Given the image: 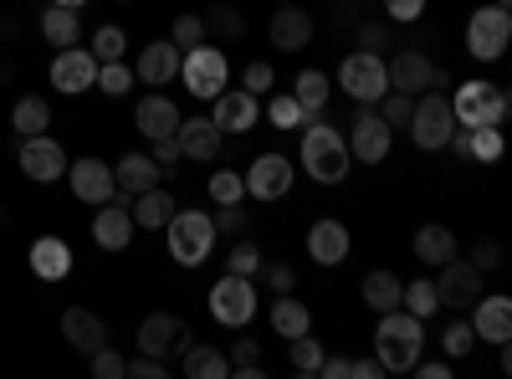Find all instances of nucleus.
Here are the masks:
<instances>
[{
    "mask_svg": "<svg viewBox=\"0 0 512 379\" xmlns=\"http://www.w3.org/2000/svg\"><path fill=\"white\" fill-rule=\"evenodd\" d=\"M318 374H328V379H349V359H323Z\"/></svg>",
    "mask_w": 512,
    "mask_h": 379,
    "instance_id": "680f3d73",
    "label": "nucleus"
},
{
    "mask_svg": "<svg viewBox=\"0 0 512 379\" xmlns=\"http://www.w3.org/2000/svg\"><path fill=\"white\" fill-rule=\"evenodd\" d=\"M441 272V282H436V298H441V308H472L477 298H482V272L472 267V262H441L436 267Z\"/></svg>",
    "mask_w": 512,
    "mask_h": 379,
    "instance_id": "4468645a",
    "label": "nucleus"
},
{
    "mask_svg": "<svg viewBox=\"0 0 512 379\" xmlns=\"http://www.w3.org/2000/svg\"><path fill=\"white\" fill-rule=\"evenodd\" d=\"M180 369H185L190 379H231V359H226V349L200 344V339L180 354Z\"/></svg>",
    "mask_w": 512,
    "mask_h": 379,
    "instance_id": "c85d7f7f",
    "label": "nucleus"
},
{
    "mask_svg": "<svg viewBox=\"0 0 512 379\" xmlns=\"http://www.w3.org/2000/svg\"><path fill=\"white\" fill-rule=\"evenodd\" d=\"M400 308H405V313H415L420 323L431 318V313H441L436 282H431V277H415V282H405V292H400Z\"/></svg>",
    "mask_w": 512,
    "mask_h": 379,
    "instance_id": "c9c22d12",
    "label": "nucleus"
},
{
    "mask_svg": "<svg viewBox=\"0 0 512 379\" xmlns=\"http://www.w3.org/2000/svg\"><path fill=\"white\" fill-rule=\"evenodd\" d=\"M226 77H231V62H226L221 47H205V41H200L195 52L180 57V82L190 88V98H205L210 103V98L226 88Z\"/></svg>",
    "mask_w": 512,
    "mask_h": 379,
    "instance_id": "0eeeda50",
    "label": "nucleus"
},
{
    "mask_svg": "<svg viewBox=\"0 0 512 379\" xmlns=\"http://www.w3.org/2000/svg\"><path fill=\"white\" fill-rule=\"evenodd\" d=\"M395 129H390V123H384L374 108H359L354 113V134H344L349 139V154L359 159V164H384V159H390V139Z\"/></svg>",
    "mask_w": 512,
    "mask_h": 379,
    "instance_id": "ddd939ff",
    "label": "nucleus"
},
{
    "mask_svg": "<svg viewBox=\"0 0 512 379\" xmlns=\"http://www.w3.org/2000/svg\"><path fill=\"white\" fill-rule=\"evenodd\" d=\"M123 374H128V379H164V374H169V364H164V359H154V354H139L134 364H123Z\"/></svg>",
    "mask_w": 512,
    "mask_h": 379,
    "instance_id": "5fc2aeb1",
    "label": "nucleus"
},
{
    "mask_svg": "<svg viewBox=\"0 0 512 379\" xmlns=\"http://www.w3.org/2000/svg\"><path fill=\"white\" fill-rule=\"evenodd\" d=\"M200 21H205V36H216V41H241L246 36V16L236 6H210Z\"/></svg>",
    "mask_w": 512,
    "mask_h": 379,
    "instance_id": "4c0bfd02",
    "label": "nucleus"
},
{
    "mask_svg": "<svg viewBox=\"0 0 512 379\" xmlns=\"http://www.w3.org/2000/svg\"><path fill=\"white\" fill-rule=\"evenodd\" d=\"M292 98L303 103V113H318L323 103H328V77L323 72H297V82H292Z\"/></svg>",
    "mask_w": 512,
    "mask_h": 379,
    "instance_id": "58836bf2",
    "label": "nucleus"
},
{
    "mask_svg": "<svg viewBox=\"0 0 512 379\" xmlns=\"http://www.w3.org/2000/svg\"><path fill=\"white\" fill-rule=\"evenodd\" d=\"M507 41H512V16H507L502 6L472 11V21H466V57L497 62V57L507 52Z\"/></svg>",
    "mask_w": 512,
    "mask_h": 379,
    "instance_id": "6e6552de",
    "label": "nucleus"
},
{
    "mask_svg": "<svg viewBox=\"0 0 512 379\" xmlns=\"http://www.w3.org/2000/svg\"><path fill=\"white\" fill-rule=\"evenodd\" d=\"M256 267H262V246H256V241H231L226 272H236V277H256Z\"/></svg>",
    "mask_w": 512,
    "mask_h": 379,
    "instance_id": "a18cd8bd",
    "label": "nucleus"
},
{
    "mask_svg": "<svg viewBox=\"0 0 512 379\" xmlns=\"http://www.w3.org/2000/svg\"><path fill=\"white\" fill-rule=\"evenodd\" d=\"M410 139L425 149V154H436V149H446L451 144V134H456V113H451V98H441V88H425V93H415V108H410Z\"/></svg>",
    "mask_w": 512,
    "mask_h": 379,
    "instance_id": "20e7f679",
    "label": "nucleus"
},
{
    "mask_svg": "<svg viewBox=\"0 0 512 379\" xmlns=\"http://www.w3.org/2000/svg\"><path fill=\"white\" fill-rule=\"evenodd\" d=\"M62 339L72 344V354L93 359V354L108 344V323H103L98 313H88V308H67V313H62Z\"/></svg>",
    "mask_w": 512,
    "mask_h": 379,
    "instance_id": "6ab92c4d",
    "label": "nucleus"
},
{
    "mask_svg": "<svg viewBox=\"0 0 512 379\" xmlns=\"http://www.w3.org/2000/svg\"><path fill=\"white\" fill-rule=\"evenodd\" d=\"M164 241H169V257L180 267H205L210 246H216V221L205 210H175L164 226Z\"/></svg>",
    "mask_w": 512,
    "mask_h": 379,
    "instance_id": "7ed1b4c3",
    "label": "nucleus"
},
{
    "mask_svg": "<svg viewBox=\"0 0 512 379\" xmlns=\"http://www.w3.org/2000/svg\"><path fill=\"white\" fill-rule=\"evenodd\" d=\"M338 88H344L359 108H374L384 93H390V72H384L379 52H349L338 62Z\"/></svg>",
    "mask_w": 512,
    "mask_h": 379,
    "instance_id": "39448f33",
    "label": "nucleus"
},
{
    "mask_svg": "<svg viewBox=\"0 0 512 379\" xmlns=\"http://www.w3.org/2000/svg\"><path fill=\"white\" fill-rule=\"evenodd\" d=\"M349 374H359V379H379L384 364H379V359H349Z\"/></svg>",
    "mask_w": 512,
    "mask_h": 379,
    "instance_id": "052dcab7",
    "label": "nucleus"
},
{
    "mask_svg": "<svg viewBox=\"0 0 512 379\" xmlns=\"http://www.w3.org/2000/svg\"><path fill=\"white\" fill-rule=\"evenodd\" d=\"M472 333L482 344H512V298L482 292V298L472 303Z\"/></svg>",
    "mask_w": 512,
    "mask_h": 379,
    "instance_id": "dca6fc26",
    "label": "nucleus"
},
{
    "mask_svg": "<svg viewBox=\"0 0 512 379\" xmlns=\"http://www.w3.org/2000/svg\"><path fill=\"white\" fill-rule=\"evenodd\" d=\"M323 359H328V354H323V344L313 339V328L292 339V369H297V374H318V369H323Z\"/></svg>",
    "mask_w": 512,
    "mask_h": 379,
    "instance_id": "79ce46f5",
    "label": "nucleus"
},
{
    "mask_svg": "<svg viewBox=\"0 0 512 379\" xmlns=\"http://www.w3.org/2000/svg\"><path fill=\"white\" fill-rule=\"evenodd\" d=\"M410 369H415V374H425V379H451V364H446V359H431V364H420V359H415Z\"/></svg>",
    "mask_w": 512,
    "mask_h": 379,
    "instance_id": "bf43d9fd",
    "label": "nucleus"
},
{
    "mask_svg": "<svg viewBox=\"0 0 512 379\" xmlns=\"http://www.w3.org/2000/svg\"><path fill=\"white\" fill-rule=\"evenodd\" d=\"M277 6H287V0H277Z\"/></svg>",
    "mask_w": 512,
    "mask_h": 379,
    "instance_id": "69168bd1",
    "label": "nucleus"
},
{
    "mask_svg": "<svg viewBox=\"0 0 512 379\" xmlns=\"http://www.w3.org/2000/svg\"><path fill=\"white\" fill-rule=\"evenodd\" d=\"M72 195L77 200H88V205H108L113 195H118V180H113V164H103V159H77L72 164Z\"/></svg>",
    "mask_w": 512,
    "mask_h": 379,
    "instance_id": "a211bd4d",
    "label": "nucleus"
},
{
    "mask_svg": "<svg viewBox=\"0 0 512 379\" xmlns=\"http://www.w3.org/2000/svg\"><path fill=\"white\" fill-rule=\"evenodd\" d=\"M297 159H303V170L318 180V185H344L349 180V139L333 129V123H303V144H297Z\"/></svg>",
    "mask_w": 512,
    "mask_h": 379,
    "instance_id": "f257e3e1",
    "label": "nucleus"
},
{
    "mask_svg": "<svg viewBox=\"0 0 512 379\" xmlns=\"http://www.w3.org/2000/svg\"><path fill=\"white\" fill-rule=\"evenodd\" d=\"M272 82H277V72H272L267 62H251V67H246V77H241V88H246V93H256V98H267V93H272Z\"/></svg>",
    "mask_w": 512,
    "mask_h": 379,
    "instance_id": "3c124183",
    "label": "nucleus"
},
{
    "mask_svg": "<svg viewBox=\"0 0 512 379\" xmlns=\"http://www.w3.org/2000/svg\"><path fill=\"white\" fill-rule=\"evenodd\" d=\"M175 139H180V154L185 159H216L226 149V134L216 129V118H180Z\"/></svg>",
    "mask_w": 512,
    "mask_h": 379,
    "instance_id": "b1692460",
    "label": "nucleus"
},
{
    "mask_svg": "<svg viewBox=\"0 0 512 379\" xmlns=\"http://www.w3.org/2000/svg\"><path fill=\"white\" fill-rule=\"evenodd\" d=\"M47 123H52V108H47V98H36V93L16 98V108H11V129H16V139L47 134Z\"/></svg>",
    "mask_w": 512,
    "mask_h": 379,
    "instance_id": "72a5a7b5",
    "label": "nucleus"
},
{
    "mask_svg": "<svg viewBox=\"0 0 512 379\" xmlns=\"http://www.w3.org/2000/svg\"><path fill=\"white\" fill-rule=\"evenodd\" d=\"M267 118H272V129H303V123H308L303 103H297L292 93H277V98L267 103Z\"/></svg>",
    "mask_w": 512,
    "mask_h": 379,
    "instance_id": "37998d69",
    "label": "nucleus"
},
{
    "mask_svg": "<svg viewBox=\"0 0 512 379\" xmlns=\"http://www.w3.org/2000/svg\"><path fill=\"white\" fill-rule=\"evenodd\" d=\"M472 267H477L482 277L497 272V267H502V246H497V241H477V246H472Z\"/></svg>",
    "mask_w": 512,
    "mask_h": 379,
    "instance_id": "4d7b16f0",
    "label": "nucleus"
},
{
    "mask_svg": "<svg viewBox=\"0 0 512 379\" xmlns=\"http://www.w3.org/2000/svg\"><path fill=\"white\" fill-rule=\"evenodd\" d=\"M52 6H67V11H82V6H88V0H52Z\"/></svg>",
    "mask_w": 512,
    "mask_h": 379,
    "instance_id": "0e129e2a",
    "label": "nucleus"
},
{
    "mask_svg": "<svg viewBox=\"0 0 512 379\" xmlns=\"http://www.w3.org/2000/svg\"><path fill=\"white\" fill-rule=\"evenodd\" d=\"M256 272H262V282L272 287V298H277V292H292V287H297V272H292V267H282V262H272V267H256Z\"/></svg>",
    "mask_w": 512,
    "mask_h": 379,
    "instance_id": "6e6d98bb",
    "label": "nucleus"
},
{
    "mask_svg": "<svg viewBox=\"0 0 512 379\" xmlns=\"http://www.w3.org/2000/svg\"><path fill=\"white\" fill-rule=\"evenodd\" d=\"M384 16H390L395 26H410L425 16V0H384Z\"/></svg>",
    "mask_w": 512,
    "mask_h": 379,
    "instance_id": "864d4df0",
    "label": "nucleus"
},
{
    "mask_svg": "<svg viewBox=\"0 0 512 379\" xmlns=\"http://www.w3.org/2000/svg\"><path fill=\"white\" fill-rule=\"evenodd\" d=\"M308 257H313L318 267H338V262L349 257V226L333 221V216L313 221V231H308Z\"/></svg>",
    "mask_w": 512,
    "mask_h": 379,
    "instance_id": "5701e85b",
    "label": "nucleus"
},
{
    "mask_svg": "<svg viewBox=\"0 0 512 379\" xmlns=\"http://www.w3.org/2000/svg\"><path fill=\"white\" fill-rule=\"evenodd\" d=\"M169 41H175L180 52H195L205 41V21L200 16H175V31H169Z\"/></svg>",
    "mask_w": 512,
    "mask_h": 379,
    "instance_id": "de8ad7c7",
    "label": "nucleus"
},
{
    "mask_svg": "<svg viewBox=\"0 0 512 379\" xmlns=\"http://www.w3.org/2000/svg\"><path fill=\"white\" fill-rule=\"evenodd\" d=\"M451 257H456V236H451L441 221H431V226L415 231V262L441 267V262H451Z\"/></svg>",
    "mask_w": 512,
    "mask_h": 379,
    "instance_id": "7c9ffc66",
    "label": "nucleus"
},
{
    "mask_svg": "<svg viewBox=\"0 0 512 379\" xmlns=\"http://www.w3.org/2000/svg\"><path fill=\"white\" fill-rule=\"evenodd\" d=\"M180 47L175 41H149V47L139 52V62H134V77L139 82H149V88H164V82H175L180 77Z\"/></svg>",
    "mask_w": 512,
    "mask_h": 379,
    "instance_id": "412c9836",
    "label": "nucleus"
},
{
    "mask_svg": "<svg viewBox=\"0 0 512 379\" xmlns=\"http://www.w3.org/2000/svg\"><path fill=\"white\" fill-rule=\"evenodd\" d=\"M113 180H118L123 195H144V190L159 185V159L154 154H123L113 164Z\"/></svg>",
    "mask_w": 512,
    "mask_h": 379,
    "instance_id": "cd10ccee",
    "label": "nucleus"
},
{
    "mask_svg": "<svg viewBox=\"0 0 512 379\" xmlns=\"http://www.w3.org/2000/svg\"><path fill=\"white\" fill-rule=\"evenodd\" d=\"M384 47V31L379 26H364V52H379Z\"/></svg>",
    "mask_w": 512,
    "mask_h": 379,
    "instance_id": "e2e57ef3",
    "label": "nucleus"
},
{
    "mask_svg": "<svg viewBox=\"0 0 512 379\" xmlns=\"http://www.w3.org/2000/svg\"><path fill=\"white\" fill-rule=\"evenodd\" d=\"M420 344H425V323L405 308H390L379 313V328H374V359L384 364V374H410V364L420 359Z\"/></svg>",
    "mask_w": 512,
    "mask_h": 379,
    "instance_id": "f03ea898",
    "label": "nucleus"
},
{
    "mask_svg": "<svg viewBox=\"0 0 512 379\" xmlns=\"http://www.w3.org/2000/svg\"><path fill=\"white\" fill-rule=\"evenodd\" d=\"M134 67H123V62H98V82L93 88H103L108 98H123V93H134Z\"/></svg>",
    "mask_w": 512,
    "mask_h": 379,
    "instance_id": "ea45409f",
    "label": "nucleus"
},
{
    "mask_svg": "<svg viewBox=\"0 0 512 379\" xmlns=\"http://www.w3.org/2000/svg\"><path fill=\"white\" fill-rule=\"evenodd\" d=\"M441 349H446L451 359H466V354H472V349H477L472 323H451V328H446V339H441Z\"/></svg>",
    "mask_w": 512,
    "mask_h": 379,
    "instance_id": "09e8293b",
    "label": "nucleus"
},
{
    "mask_svg": "<svg viewBox=\"0 0 512 379\" xmlns=\"http://www.w3.org/2000/svg\"><path fill=\"white\" fill-rule=\"evenodd\" d=\"M241 180H246V195H256V200H282L292 190V159L262 154V159H251V170Z\"/></svg>",
    "mask_w": 512,
    "mask_h": 379,
    "instance_id": "f3484780",
    "label": "nucleus"
},
{
    "mask_svg": "<svg viewBox=\"0 0 512 379\" xmlns=\"http://www.w3.org/2000/svg\"><path fill=\"white\" fill-rule=\"evenodd\" d=\"M400 292H405V282H400L395 272L374 267V272L364 277V308H374V313H390V308H400Z\"/></svg>",
    "mask_w": 512,
    "mask_h": 379,
    "instance_id": "473e14b6",
    "label": "nucleus"
},
{
    "mask_svg": "<svg viewBox=\"0 0 512 379\" xmlns=\"http://www.w3.org/2000/svg\"><path fill=\"white\" fill-rule=\"evenodd\" d=\"M308 41H313V16L297 6V0L277 6V16H272V47L277 52H303Z\"/></svg>",
    "mask_w": 512,
    "mask_h": 379,
    "instance_id": "4be33fe9",
    "label": "nucleus"
},
{
    "mask_svg": "<svg viewBox=\"0 0 512 379\" xmlns=\"http://www.w3.org/2000/svg\"><path fill=\"white\" fill-rule=\"evenodd\" d=\"M134 123H139V134H144V139H169V134L180 129V108H175V98L149 93V98H139Z\"/></svg>",
    "mask_w": 512,
    "mask_h": 379,
    "instance_id": "bb28decb",
    "label": "nucleus"
},
{
    "mask_svg": "<svg viewBox=\"0 0 512 379\" xmlns=\"http://www.w3.org/2000/svg\"><path fill=\"white\" fill-rule=\"evenodd\" d=\"M41 36H47L57 52H62V47H77V36H82V21H77V11H67V6H52L47 16H41Z\"/></svg>",
    "mask_w": 512,
    "mask_h": 379,
    "instance_id": "f704fd0d",
    "label": "nucleus"
},
{
    "mask_svg": "<svg viewBox=\"0 0 512 379\" xmlns=\"http://www.w3.org/2000/svg\"><path fill=\"white\" fill-rule=\"evenodd\" d=\"M308 328H313L308 303H297L292 292H277V303H272V333H282V339H297V333H308Z\"/></svg>",
    "mask_w": 512,
    "mask_h": 379,
    "instance_id": "2f4dec72",
    "label": "nucleus"
},
{
    "mask_svg": "<svg viewBox=\"0 0 512 379\" xmlns=\"http://www.w3.org/2000/svg\"><path fill=\"white\" fill-rule=\"evenodd\" d=\"M88 364H93V374H98V379H123V354H118L113 344H103Z\"/></svg>",
    "mask_w": 512,
    "mask_h": 379,
    "instance_id": "603ef678",
    "label": "nucleus"
},
{
    "mask_svg": "<svg viewBox=\"0 0 512 379\" xmlns=\"http://www.w3.org/2000/svg\"><path fill=\"white\" fill-rule=\"evenodd\" d=\"M149 144H154V159H159V164H180V159H185L175 134H169V139H149Z\"/></svg>",
    "mask_w": 512,
    "mask_h": 379,
    "instance_id": "13d9d810",
    "label": "nucleus"
},
{
    "mask_svg": "<svg viewBox=\"0 0 512 379\" xmlns=\"http://www.w3.org/2000/svg\"><path fill=\"white\" fill-rule=\"evenodd\" d=\"M93 241H98L103 251H123L128 241H134V216H128L123 200L98 205V216H93Z\"/></svg>",
    "mask_w": 512,
    "mask_h": 379,
    "instance_id": "a878e982",
    "label": "nucleus"
},
{
    "mask_svg": "<svg viewBox=\"0 0 512 379\" xmlns=\"http://www.w3.org/2000/svg\"><path fill=\"white\" fill-rule=\"evenodd\" d=\"M210 221H216V236H231V241H236V236H241V231L251 226V216H246L241 205H221V210H216V216H210Z\"/></svg>",
    "mask_w": 512,
    "mask_h": 379,
    "instance_id": "8fccbe9b",
    "label": "nucleus"
},
{
    "mask_svg": "<svg viewBox=\"0 0 512 379\" xmlns=\"http://www.w3.org/2000/svg\"><path fill=\"white\" fill-rule=\"evenodd\" d=\"M195 344V333H190V323L185 318H175V313H149L144 323H139V354H154V359H180L185 349Z\"/></svg>",
    "mask_w": 512,
    "mask_h": 379,
    "instance_id": "1a4fd4ad",
    "label": "nucleus"
},
{
    "mask_svg": "<svg viewBox=\"0 0 512 379\" xmlns=\"http://www.w3.org/2000/svg\"><path fill=\"white\" fill-rule=\"evenodd\" d=\"M26 262H31V272H36L41 282H62V277L72 272V246H67L62 236H36L31 251H26Z\"/></svg>",
    "mask_w": 512,
    "mask_h": 379,
    "instance_id": "393cba45",
    "label": "nucleus"
},
{
    "mask_svg": "<svg viewBox=\"0 0 512 379\" xmlns=\"http://www.w3.org/2000/svg\"><path fill=\"white\" fill-rule=\"evenodd\" d=\"M410 108H415V98H410V93H395V88H390V93L379 98V108H374V113H379L384 123H390V129H405V123H410Z\"/></svg>",
    "mask_w": 512,
    "mask_h": 379,
    "instance_id": "49530a36",
    "label": "nucleus"
},
{
    "mask_svg": "<svg viewBox=\"0 0 512 379\" xmlns=\"http://www.w3.org/2000/svg\"><path fill=\"white\" fill-rule=\"evenodd\" d=\"M384 72H390V88L395 93H425V88H446V67H436L425 52H415V47H405V52H395L390 62H384Z\"/></svg>",
    "mask_w": 512,
    "mask_h": 379,
    "instance_id": "9b49d317",
    "label": "nucleus"
},
{
    "mask_svg": "<svg viewBox=\"0 0 512 379\" xmlns=\"http://www.w3.org/2000/svg\"><path fill=\"white\" fill-rule=\"evenodd\" d=\"M98 82V57L93 52H82V47H62L57 57H52V88L57 93H88Z\"/></svg>",
    "mask_w": 512,
    "mask_h": 379,
    "instance_id": "2eb2a0df",
    "label": "nucleus"
},
{
    "mask_svg": "<svg viewBox=\"0 0 512 379\" xmlns=\"http://www.w3.org/2000/svg\"><path fill=\"white\" fill-rule=\"evenodd\" d=\"M210 118H216L221 134H246L251 123L262 118V108H256V93H246V88L241 93H226L221 88L216 98H210Z\"/></svg>",
    "mask_w": 512,
    "mask_h": 379,
    "instance_id": "aec40b11",
    "label": "nucleus"
},
{
    "mask_svg": "<svg viewBox=\"0 0 512 379\" xmlns=\"http://www.w3.org/2000/svg\"><path fill=\"white\" fill-rule=\"evenodd\" d=\"M175 210H180V205H175V195L154 185V190L134 195V210H128V216H134V226H144V231H164Z\"/></svg>",
    "mask_w": 512,
    "mask_h": 379,
    "instance_id": "c756f323",
    "label": "nucleus"
},
{
    "mask_svg": "<svg viewBox=\"0 0 512 379\" xmlns=\"http://www.w3.org/2000/svg\"><path fill=\"white\" fill-rule=\"evenodd\" d=\"M210 318H216L221 328H246L256 318V287H251V277L226 272L216 287H210Z\"/></svg>",
    "mask_w": 512,
    "mask_h": 379,
    "instance_id": "9d476101",
    "label": "nucleus"
},
{
    "mask_svg": "<svg viewBox=\"0 0 512 379\" xmlns=\"http://www.w3.org/2000/svg\"><path fill=\"white\" fill-rule=\"evenodd\" d=\"M507 93L497 88V82H461L456 88V98H451V113H456V123L461 129H482V123H502L507 118Z\"/></svg>",
    "mask_w": 512,
    "mask_h": 379,
    "instance_id": "423d86ee",
    "label": "nucleus"
},
{
    "mask_svg": "<svg viewBox=\"0 0 512 379\" xmlns=\"http://www.w3.org/2000/svg\"><path fill=\"white\" fill-rule=\"evenodd\" d=\"M88 52H93L98 62H123V52H128V36H123V26H113V21H108V26H98Z\"/></svg>",
    "mask_w": 512,
    "mask_h": 379,
    "instance_id": "a19ab883",
    "label": "nucleus"
},
{
    "mask_svg": "<svg viewBox=\"0 0 512 379\" xmlns=\"http://www.w3.org/2000/svg\"><path fill=\"white\" fill-rule=\"evenodd\" d=\"M210 200H216V205H241L246 200V180L236 170H216V175H210Z\"/></svg>",
    "mask_w": 512,
    "mask_h": 379,
    "instance_id": "c03bdc74",
    "label": "nucleus"
},
{
    "mask_svg": "<svg viewBox=\"0 0 512 379\" xmlns=\"http://www.w3.org/2000/svg\"><path fill=\"white\" fill-rule=\"evenodd\" d=\"M16 164H21V175H26L31 185H52V180L67 175V149H62L57 139H47V134H31V139H21Z\"/></svg>",
    "mask_w": 512,
    "mask_h": 379,
    "instance_id": "f8f14e48",
    "label": "nucleus"
},
{
    "mask_svg": "<svg viewBox=\"0 0 512 379\" xmlns=\"http://www.w3.org/2000/svg\"><path fill=\"white\" fill-rule=\"evenodd\" d=\"M461 154H472V159H502V123H482V129H466L461 134Z\"/></svg>",
    "mask_w": 512,
    "mask_h": 379,
    "instance_id": "e433bc0d",
    "label": "nucleus"
}]
</instances>
